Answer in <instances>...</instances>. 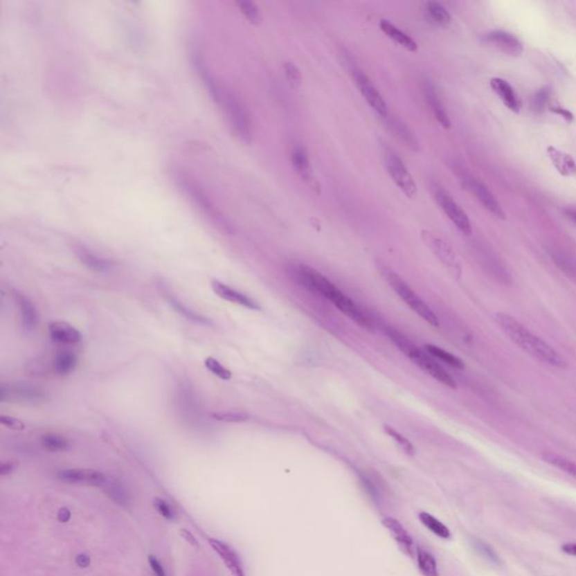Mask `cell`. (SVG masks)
I'll return each mask as SVG.
<instances>
[{
  "mask_svg": "<svg viewBox=\"0 0 576 576\" xmlns=\"http://www.w3.org/2000/svg\"><path fill=\"white\" fill-rule=\"evenodd\" d=\"M495 321L498 327H501V330L509 336V339L531 357L546 363L548 366L566 368V360L561 357L559 352L546 341H543L540 336L531 332L528 327L520 323L511 315L507 313H496Z\"/></svg>",
  "mask_w": 576,
  "mask_h": 576,
  "instance_id": "1",
  "label": "cell"
},
{
  "mask_svg": "<svg viewBox=\"0 0 576 576\" xmlns=\"http://www.w3.org/2000/svg\"><path fill=\"white\" fill-rule=\"evenodd\" d=\"M296 273L298 278L303 282L304 285L309 288V291H315L325 297L333 305L336 306V309H339L352 321L359 324L360 327H372V323L366 315L361 312V309L322 273L305 264H300L297 267Z\"/></svg>",
  "mask_w": 576,
  "mask_h": 576,
  "instance_id": "2",
  "label": "cell"
},
{
  "mask_svg": "<svg viewBox=\"0 0 576 576\" xmlns=\"http://www.w3.org/2000/svg\"><path fill=\"white\" fill-rule=\"evenodd\" d=\"M387 336L390 341H393L394 345L402 351L406 357L410 358L417 367H420L423 372L435 378V381H440L441 384L446 385L450 388H456L455 379L433 358L417 348V345H414L413 342L408 340L406 336H403L402 333L388 329Z\"/></svg>",
  "mask_w": 576,
  "mask_h": 576,
  "instance_id": "3",
  "label": "cell"
},
{
  "mask_svg": "<svg viewBox=\"0 0 576 576\" xmlns=\"http://www.w3.org/2000/svg\"><path fill=\"white\" fill-rule=\"evenodd\" d=\"M379 270L381 276L388 282V285L393 288L396 294L404 300V303L408 307H411L412 311L417 313L424 321L431 324L432 327H439L438 316L401 277L397 276V273L386 267H379Z\"/></svg>",
  "mask_w": 576,
  "mask_h": 576,
  "instance_id": "4",
  "label": "cell"
},
{
  "mask_svg": "<svg viewBox=\"0 0 576 576\" xmlns=\"http://www.w3.org/2000/svg\"><path fill=\"white\" fill-rule=\"evenodd\" d=\"M219 105L222 106L237 138L244 143H250L252 140L251 120L242 100L235 93L222 89Z\"/></svg>",
  "mask_w": 576,
  "mask_h": 576,
  "instance_id": "5",
  "label": "cell"
},
{
  "mask_svg": "<svg viewBox=\"0 0 576 576\" xmlns=\"http://www.w3.org/2000/svg\"><path fill=\"white\" fill-rule=\"evenodd\" d=\"M174 181L177 183L178 188L190 199V201L199 208V210L208 216L213 222L219 224V226H224L228 228L226 221H225L224 216L216 208L213 201L208 197L204 189L199 186V183H196L195 180L183 174V172H177L174 174Z\"/></svg>",
  "mask_w": 576,
  "mask_h": 576,
  "instance_id": "6",
  "label": "cell"
},
{
  "mask_svg": "<svg viewBox=\"0 0 576 576\" xmlns=\"http://www.w3.org/2000/svg\"><path fill=\"white\" fill-rule=\"evenodd\" d=\"M385 167L396 186L399 187L406 197L415 199L417 196V183L408 172L402 160L393 150L386 149L384 152Z\"/></svg>",
  "mask_w": 576,
  "mask_h": 576,
  "instance_id": "7",
  "label": "cell"
},
{
  "mask_svg": "<svg viewBox=\"0 0 576 576\" xmlns=\"http://www.w3.org/2000/svg\"><path fill=\"white\" fill-rule=\"evenodd\" d=\"M431 189L435 201L438 203L441 210H444V213L447 215L448 219L456 225L459 231H462V233L467 234V235L471 234V221L468 219L467 214L462 210V207L457 204L453 196L450 195L446 189L442 188L439 185H433Z\"/></svg>",
  "mask_w": 576,
  "mask_h": 576,
  "instance_id": "8",
  "label": "cell"
},
{
  "mask_svg": "<svg viewBox=\"0 0 576 576\" xmlns=\"http://www.w3.org/2000/svg\"><path fill=\"white\" fill-rule=\"evenodd\" d=\"M422 237L423 241L426 243V246H429L430 249L435 253V257L449 269L450 273H453V276H460L462 267H460L456 253L451 249V246L447 242H444V240L435 237L429 231H423Z\"/></svg>",
  "mask_w": 576,
  "mask_h": 576,
  "instance_id": "9",
  "label": "cell"
},
{
  "mask_svg": "<svg viewBox=\"0 0 576 576\" xmlns=\"http://www.w3.org/2000/svg\"><path fill=\"white\" fill-rule=\"evenodd\" d=\"M352 75H354V82L357 84L361 96L368 102V105L379 116L386 118L387 115H388L386 102L378 91L377 88L372 84V80L367 77L366 73H363L361 70L357 69V68L352 71Z\"/></svg>",
  "mask_w": 576,
  "mask_h": 576,
  "instance_id": "10",
  "label": "cell"
},
{
  "mask_svg": "<svg viewBox=\"0 0 576 576\" xmlns=\"http://www.w3.org/2000/svg\"><path fill=\"white\" fill-rule=\"evenodd\" d=\"M0 399L3 402H41L46 399L44 390L30 385H1Z\"/></svg>",
  "mask_w": 576,
  "mask_h": 576,
  "instance_id": "11",
  "label": "cell"
},
{
  "mask_svg": "<svg viewBox=\"0 0 576 576\" xmlns=\"http://www.w3.org/2000/svg\"><path fill=\"white\" fill-rule=\"evenodd\" d=\"M462 181L465 183V186L474 194L475 197L480 201V204L489 210V213H492L498 219H505L503 208H502L501 205L492 192H489L487 187L484 186L483 183H480L478 180L474 179L471 176H466V177L462 178Z\"/></svg>",
  "mask_w": 576,
  "mask_h": 576,
  "instance_id": "12",
  "label": "cell"
},
{
  "mask_svg": "<svg viewBox=\"0 0 576 576\" xmlns=\"http://www.w3.org/2000/svg\"><path fill=\"white\" fill-rule=\"evenodd\" d=\"M57 478L64 483L87 486H104L106 477L100 471L87 468H69L57 471Z\"/></svg>",
  "mask_w": 576,
  "mask_h": 576,
  "instance_id": "13",
  "label": "cell"
},
{
  "mask_svg": "<svg viewBox=\"0 0 576 576\" xmlns=\"http://www.w3.org/2000/svg\"><path fill=\"white\" fill-rule=\"evenodd\" d=\"M210 286L217 296L221 297L222 300H228L230 303L237 304L252 311H259L261 309L260 305L255 300H252L251 297L230 287L217 279H213L210 282Z\"/></svg>",
  "mask_w": 576,
  "mask_h": 576,
  "instance_id": "14",
  "label": "cell"
},
{
  "mask_svg": "<svg viewBox=\"0 0 576 576\" xmlns=\"http://www.w3.org/2000/svg\"><path fill=\"white\" fill-rule=\"evenodd\" d=\"M12 297L21 314V327L27 332H32L39 325V316L37 309L30 297L21 291H12Z\"/></svg>",
  "mask_w": 576,
  "mask_h": 576,
  "instance_id": "15",
  "label": "cell"
},
{
  "mask_svg": "<svg viewBox=\"0 0 576 576\" xmlns=\"http://www.w3.org/2000/svg\"><path fill=\"white\" fill-rule=\"evenodd\" d=\"M485 41L489 44L494 45L500 51L509 54L512 57L520 55L523 51V46L519 39L512 34L503 30H494L485 36Z\"/></svg>",
  "mask_w": 576,
  "mask_h": 576,
  "instance_id": "16",
  "label": "cell"
},
{
  "mask_svg": "<svg viewBox=\"0 0 576 576\" xmlns=\"http://www.w3.org/2000/svg\"><path fill=\"white\" fill-rule=\"evenodd\" d=\"M291 162H293L295 170L298 172L300 177L303 178L304 181L309 183L311 188L318 190L320 187H318V180L315 178L312 169H311L309 154H307L305 147H302V145L295 147L293 152H291Z\"/></svg>",
  "mask_w": 576,
  "mask_h": 576,
  "instance_id": "17",
  "label": "cell"
},
{
  "mask_svg": "<svg viewBox=\"0 0 576 576\" xmlns=\"http://www.w3.org/2000/svg\"><path fill=\"white\" fill-rule=\"evenodd\" d=\"M48 332L53 341L59 342L62 345H77L82 339V336L78 329L68 322H51L48 324Z\"/></svg>",
  "mask_w": 576,
  "mask_h": 576,
  "instance_id": "18",
  "label": "cell"
},
{
  "mask_svg": "<svg viewBox=\"0 0 576 576\" xmlns=\"http://www.w3.org/2000/svg\"><path fill=\"white\" fill-rule=\"evenodd\" d=\"M422 89L424 98H426L428 105L431 108L432 113L435 115L437 120L444 129H450L451 123H450L449 116H448L447 111L444 109V105H442V102L439 98L435 86L429 80H426L423 84Z\"/></svg>",
  "mask_w": 576,
  "mask_h": 576,
  "instance_id": "19",
  "label": "cell"
},
{
  "mask_svg": "<svg viewBox=\"0 0 576 576\" xmlns=\"http://www.w3.org/2000/svg\"><path fill=\"white\" fill-rule=\"evenodd\" d=\"M210 546L222 558L224 564L228 567L233 576H246L243 570L242 561L237 552L231 547L219 540L210 539Z\"/></svg>",
  "mask_w": 576,
  "mask_h": 576,
  "instance_id": "20",
  "label": "cell"
},
{
  "mask_svg": "<svg viewBox=\"0 0 576 576\" xmlns=\"http://www.w3.org/2000/svg\"><path fill=\"white\" fill-rule=\"evenodd\" d=\"M491 87H492L493 91L498 95V98L501 99L504 105L507 106L513 113H519L520 109H521V100L513 89L512 86L507 80L501 78H493L491 80Z\"/></svg>",
  "mask_w": 576,
  "mask_h": 576,
  "instance_id": "21",
  "label": "cell"
},
{
  "mask_svg": "<svg viewBox=\"0 0 576 576\" xmlns=\"http://www.w3.org/2000/svg\"><path fill=\"white\" fill-rule=\"evenodd\" d=\"M381 523L387 530L390 531V534L393 536L401 550L408 556L413 555V540L408 534V531L405 530L402 523H399V521L390 516L385 518Z\"/></svg>",
  "mask_w": 576,
  "mask_h": 576,
  "instance_id": "22",
  "label": "cell"
},
{
  "mask_svg": "<svg viewBox=\"0 0 576 576\" xmlns=\"http://www.w3.org/2000/svg\"><path fill=\"white\" fill-rule=\"evenodd\" d=\"M547 151H548L549 159L552 161V165L561 176L564 177L576 176V162L570 154L558 150L554 147H549Z\"/></svg>",
  "mask_w": 576,
  "mask_h": 576,
  "instance_id": "23",
  "label": "cell"
},
{
  "mask_svg": "<svg viewBox=\"0 0 576 576\" xmlns=\"http://www.w3.org/2000/svg\"><path fill=\"white\" fill-rule=\"evenodd\" d=\"M75 253L77 255V258L82 262V264L86 266V267L90 268V269L95 270V271H99V273H102V271H106V270L109 269L111 267V260H107V259L102 258V257H99L97 255L96 253H93V251H90L89 249L87 248H84L82 246H75Z\"/></svg>",
  "mask_w": 576,
  "mask_h": 576,
  "instance_id": "24",
  "label": "cell"
},
{
  "mask_svg": "<svg viewBox=\"0 0 576 576\" xmlns=\"http://www.w3.org/2000/svg\"><path fill=\"white\" fill-rule=\"evenodd\" d=\"M379 27H381V30L386 34L390 39H393L394 42L397 43V44L401 45L403 48H406L408 51L414 52L417 51V43L414 42V39L408 34H405L403 30H399L395 25L392 24L390 21H386V19H381L379 21Z\"/></svg>",
  "mask_w": 576,
  "mask_h": 576,
  "instance_id": "25",
  "label": "cell"
},
{
  "mask_svg": "<svg viewBox=\"0 0 576 576\" xmlns=\"http://www.w3.org/2000/svg\"><path fill=\"white\" fill-rule=\"evenodd\" d=\"M387 126L395 134L396 138H399V141H402L406 147L417 150V147H419L417 138L414 136L411 129H408V125L403 123L402 120H399L396 117H390V120H387Z\"/></svg>",
  "mask_w": 576,
  "mask_h": 576,
  "instance_id": "26",
  "label": "cell"
},
{
  "mask_svg": "<svg viewBox=\"0 0 576 576\" xmlns=\"http://www.w3.org/2000/svg\"><path fill=\"white\" fill-rule=\"evenodd\" d=\"M77 363H78V358L75 352L70 350H60L57 351L54 357L53 368L59 375H69L75 370Z\"/></svg>",
  "mask_w": 576,
  "mask_h": 576,
  "instance_id": "27",
  "label": "cell"
},
{
  "mask_svg": "<svg viewBox=\"0 0 576 576\" xmlns=\"http://www.w3.org/2000/svg\"><path fill=\"white\" fill-rule=\"evenodd\" d=\"M165 298L168 300V303L170 304L172 307H174L178 313L185 316L187 320H190V321L197 322V323L201 324H212V322L208 320V318H205L203 315L198 314L196 313L195 311H192V309H188L185 304H183L181 300H178L174 295H171L170 293H165Z\"/></svg>",
  "mask_w": 576,
  "mask_h": 576,
  "instance_id": "28",
  "label": "cell"
},
{
  "mask_svg": "<svg viewBox=\"0 0 576 576\" xmlns=\"http://www.w3.org/2000/svg\"><path fill=\"white\" fill-rule=\"evenodd\" d=\"M419 519H420L421 523L426 529H429L432 534H435V536H438V537L442 538V539H449L450 536H451L449 529L440 520L431 516L430 513H419Z\"/></svg>",
  "mask_w": 576,
  "mask_h": 576,
  "instance_id": "29",
  "label": "cell"
},
{
  "mask_svg": "<svg viewBox=\"0 0 576 576\" xmlns=\"http://www.w3.org/2000/svg\"><path fill=\"white\" fill-rule=\"evenodd\" d=\"M541 457L545 462H548L549 465L554 466L559 471H564L566 474L576 478V462H572L570 459L552 453H543Z\"/></svg>",
  "mask_w": 576,
  "mask_h": 576,
  "instance_id": "30",
  "label": "cell"
},
{
  "mask_svg": "<svg viewBox=\"0 0 576 576\" xmlns=\"http://www.w3.org/2000/svg\"><path fill=\"white\" fill-rule=\"evenodd\" d=\"M39 442L43 448L51 453H59V451H66L69 449L68 440L63 435L53 433V432H48L41 435Z\"/></svg>",
  "mask_w": 576,
  "mask_h": 576,
  "instance_id": "31",
  "label": "cell"
},
{
  "mask_svg": "<svg viewBox=\"0 0 576 576\" xmlns=\"http://www.w3.org/2000/svg\"><path fill=\"white\" fill-rule=\"evenodd\" d=\"M417 566L423 576H439L438 566L435 557L426 549H417Z\"/></svg>",
  "mask_w": 576,
  "mask_h": 576,
  "instance_id": "32",
  "label": "cell"
},
{
  "mask_svg": "<svg viewBox=\"0 0 576 576\" xmlns=\"http://www.w3.org/2000/svg\"><path fill=\"white\" fill-rule=\"evenodd\" d=\"M426 349L429 352L430 356L448 363L449 366L458 369L465 368V363H464V361L460 358L456 357L455 354H450V352L444 350V349L439 348L437 345H426Z\"/></svg>",
  "mask_w": 576,
  "mask_h": 576,
  "instance_id": "33",
  "label": "cell"
},
{
  "mask_svg": "<svg viewBox=\"0 0 576 576\" xmlns=\"http://www.w3.org/2000/svg\"><path fill=\"white\" fill-rule=\"evenodd\" d=\"M426 12L432 21H435V24L441 25V26H447L451 21V16L447 9L437 1H430L426 3Z\"/></svg>",
  "mask_w": 576,
  "mask_h": 576,
  "instance_id": "34",
  "label": "cell"
},
{
  "mask_svg": "<svg viewBox=\"0 0 576 576\" xmlns=\"http://www.w3.org/2000/svg\"><path fill=\"white\" fill-rule=\"evenodd\" d=\"M106 492L111 496L115 502L120 504V505H127L129 503V494L124 489V486L118 482V480H106L105 484Z\"/></svg>",
  "mask_w": 576,
  "mask_h": 576,
  "instance_id": "35",
  "label": "cell"
},
{
  "mask_svg": "<svg viewBox=\"0 0 576 576\" xmlns=\"http://www.w3.org/2000/svg\"><path fill=\"white\" fill-rule=\"evenodd\" d=\"M552 258L567 276L572 277L574 280H576V264L573 259L568 257L564 252L557 251V250L552 251Z\"/></svg>",
  "mask_w": 576,
  "mask_h": 576,
  "instance_id": "36",
  "label": "cell"
},
{
  "mask_svg": "<svg viewBox=\"0 0 576 576\" xmlns=\"http://www.w3.org/2000/svg\"><path fill=\"white\" fill-rule=\"evenodd\" d=\"M385 432L390 435V438L395 441V444L399 446V449L402 450L403 453H406L408 456H414L415 455V448H414L412 442L405 438L404 435H401L399 432L396 431L390 426H385Z\"/></svg>",
  "mask_w": 576,
  "mask_h": 576,
  "instance_id": "37",
  "label": "cell"
},
{
  "mask_svg": "<svg viewBox=\"0 0 576 576\" xmlns=\"http://www.w3.org/2000/svg\"><path fill=\"white\" fill-rule=\"evenodd\" d=\"M237 6L240 8L243 15L246 16V19L252 25L260 24L261 21H262V16H261L258 6L255 3H252V1H239Z\"/></svg>",
  "mask_w": 576,
  "mask_h": 576,
  "instance_id": "38",
  "label": "cell"
},
{
  "mask_svg": "<svg viewBox=\"0 0 576 576\" xmlns=\"http://www.w3.org/2000/svg\"><path fill=\"white\" fill-rule=\"evenodd\" d=\"M212 417L214 420L221 422L240 423L249 420V415L240 411H219L213 412Z\"/></svg>",
  "mask_w": 576,
  "mask_h": 576,
  "instance_id": "39",
  "label": "cell"
},
{
  "mask_svg": "<svg viewBox=\"0 0 576 576\" xmlns=\"http://www.w3.org/2000/svg\"><path fill=\"white\" fill-rule=\"evenodd\" d=\"M205 367L210 370L216 377L221 378L223 381H228L232 378L231 370L223 366L219 360L213 357H207L204 361Z\"/></svg>",
  "mask_w": 576,
  "mask_h": 576,
  "instance_id": "40",
  "label": "cell"
},
{
  "mask_svg": "<svg viewBox=\"0 0 576 576\" xmlns=\"http://www.w3.org/2000/svg\"><path fill=\"white\" fill-rule=\"evenodd\" d=\"M284 70H285L286 78L293 86H298L300 84L302 75H300V69L295 66L294 63L286 62Z\"/></svg>",
  "mask_w": 576,
  "mask_h": 576,
  "instance_id": "41",
  "label": "cell"
},
{
  "mask_svg": "<svg viewBox=\"0 0 576 576\" xmlns=\"http://www.w3.org/2000/svg\"><path fill=\"white\" fill-rule=\"evenodd\" d=\"M0 423L3 426H6L8 429L16 430V431H21L25 429V423L18 419V417H12V415H5L1 414L0 417Z\"/></svg>",
  "mask_w": 576,
  "mask_h": 576,
  "instance_id": "42",
  "label": "cell"
},
{
  "mask_svg": "<svg viewBox=\"0 0 576 576\" xmlns=\"http://www.w3.org/2000/svg\"><path fill=\"white\" fill-rule=\"evenodd\" d=\"M154 505H156V510L159 511L160 514L165 516V519H174V511L171 510L167 502L163 501L161 498H156L154 500Z\"/></svg>",
  "mask_w": 576,
  "mask_h": 576,
  "instance_id": "43",
  "label": "cell"
},
{
  "mask_svg": "<svg viewBox=\"0 0 576 576\" xmlns=\"http://www.w3.org/2000/svg\"><path fill=\"white\" fill-rule=\"evenodd\" d=\"M549 109L556 113V114L564 117L566 120H573V115H572L570 111H567L566 108L561 107V106L556 105V104H552V105L549 106Z\"/></svg>",
  "mask_w": 576,
  "mask_h": 576,
  "instance_id": "44",
  "label": "cell"
},
{
  "mask_svg": "<svg viewBox=\"0 0 576 576\" xmlns=\"http://www.w3.org/2000/svg\"><path fill=\"white\" fill-rule=\"evenodd\" d=\"M149 563H150L151 568H152L153 572L156 574V576H167L165 575V570H163V566L160 564V561L156 559V558L153 557V556H150L149 557Z\"/></svg>",
  "mask_w": 576,
  "mask_h": 576,
  "instance_id": "45",
  "label": "cell"
},
{
  "mask_svg": "<svg viewBox=\"0 0 576 576\" xmlns=\"http://www.w3.org/2000/svg\"><path fill=\"white\" fill-rule=\"evenodd\" d=\"M547 99H548V97H547L546 91H539L536 95V97H534V106H536V108L537 109L543 108L547 102Z\"/></svg>",
  "mask_w": 576,
  "mask_h": 576,
  "instance_id": "46",
  "label": "cell"
},
{
  "mask_svg": "<svg viewBox=\"0 0 576 576\" xmlns=\"http://www.w3.org/2000/svg\"><path fill=\"white\" fill-rule=\"evenodd\" d=\"M561 550L567 555L576 556V543H565L561 546Z\"/></svg>",
  "mask_w": 576,
  "mask_h": 576,
  "instance_id": "47",
  "label": "cell"
},
{
  "mask_svg": "<svg viewBox=\"0 0 576 576\" xmlns=\"http://www.w3.org/2000/svg\"><path fill=\"white\" fill-rule=\"evenodd\" d=\"M564 213L574 224H576V206L568 207L564 210Z\"/></svg>",
  "mask_w": 576,
  "mask_h": 576,
  "instance_id": "48",
  "label": "cell"
},
{
  "mask_svg": "<svg viewBox=\"0 0 576 576\" xmlns=\"http://www.w3.org/2000/svg\"><path fill=\"white\" fill-rule=\"evenodd\" d=\"M12 471V464H3V465H1V468H0V473H1V475L9 474V473H10V471Z\"/></svg>",
  "mask_w": 576,
  "mask_h": 576,
  "instance_id": "49",
  "label": "cell"
},
{
  "mask_svg": "<svg viewBox=\"0 0 576 576\" xmlns=\"http://www.w3.org/2000/svg\"><path fill=\"white\" fill-rule=\"evenodd\" d=\"M59 516H60V520H62L63 522L66 521V520L69 519L70 518L69 511L66 510V509H63V510H61Z\"/></svg>",
  "mask_w": 576,
  "mask_h": 576,
  "instance_id": "50",
  "label": "cell"
}]
</instances>
